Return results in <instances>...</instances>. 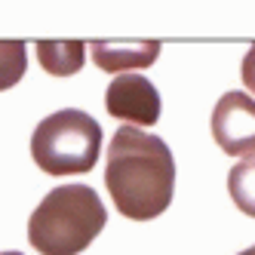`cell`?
I'll return each mask as SVG.
<instances>
[{
	"label": "cell",
	"mask_w": 255,
	"mask_h": 255,
	"mask_svg": "<svg viewBox=\"0 0 255 255\" xmlns=\"http://www.w3.org/2000/svg\"><path fill=\"white\" fill-rule=\"evenodd\" d=\"M108 225V209L86 185L49 191L28 218V240L40 255H77Z\"/></svg>",
	"instance_id": "2"
},
{
	"label": "cell",
	"mask_w": 255,
	"mask_h": 255,
	"mask_svg": "<svg viewBox=\"0 0 255 255\" xmlns=\"http://www.w3.org/2000/svg\"><path fill=\"white\" fill-rule=\"evenodd\" d=\"M93 62L108 74H126L129 68H151L160 56V40H96Z\"/></svg>",
	"instance_id": "6"
},
{
	"label": "cell",
	"mask_w": 255,
	"mask_h": 255,
	"mask_svg": "<svg viewBox=\"0 0 255 255\" xmlns=\"http://www.w3.org/2000/svg\"><path fill=\"white\" fill-rule=\"evenodd\" d=\"M28 68V49L22 40H0V93L12 89L25 77Z\"/></svg>",
	"instance_id": "9"
},
{
	"label": "cell",
	"mask_w": 255,
	"mask_h": 255,
	"mask_svg": "<svg viewBox=\"0 0 255 255\" xmlns=\"http://www.w3.org/2000/svg\"><path fill=\"white\" fill-rule=\"evenodd\" d=\"M212 138L225 154L249 160L255 154V99L240 89L218 99L212 111Z\"/></svg>",
	"instance_id": "4"
},
{
	"label": "cell",
	"mask_w": 255,
	"mask_h": 255,
	"mask_svg": "<svg viewBox=\"0 0 255 255\" xmlns=\"http://www.w3.org/2000/svg\"><path fill=\"white\" fill-rule=\"evenodd\" d=\"M102 151V126L86 111L65 108L37 123L31 135V157L46 175H83L96 166Z\"/></svg>",
	"instance_id": "3"
},
{
	"label": "cell",
	"mask_w": 255,
	"mask_h": 255,
	"mask_svg": "<svg viewBox=\"0 0 255 255\" xmlns=\"http://www.w3.org/2000/svg\"><path fill=\"white\" fill-rule=\"evenodd\" d=\"M0 255H22V252H0Z\"/></svg>",
	"instance_id": "12"
},
{
	"label": "cell",
	"mask_w": 255,
	"mask_h": 255,
	"mask_svg": "<svg viewBox=\"0 0 255 255\" xmlns=\"http://www.w3.org/2000/svg\"><path fill=\"white\" fill-rule=\"evenodd\" d=\"M105 188L117 212L132 222L163 215L175 191V160L166 141L148 129L120 126L108 144Z\"/></svg>",
	"instance_id": "1"
},
{
	"label": "cell",
	"mask_w": 255,
	"mask_h": 255,
	"mask_svg": "<svg viewBox=\"0 0 255 255\" xmlns=\"http://www.w3.org/2000/svg\"><path fill=\"white\" fill-rule=\"evenodd\" d=\"M228 191H231L234 206L255 218V157L240 160L228 172Z\"/></svg>",
	"instance_id": "8"
},
{
	"label": "cell",
	"mask_w": 255,
	"mask_h": 255,
	"mask_svg": "<svg viewBox=\"0 0 255 255\" xmlns=\"http://www.w3.org/2000/svg\"><path fill=\"white\" fill-rule=\"evenodd\" d=\"M237 255H255V246H252V249H246V252H237Z\"/></svg>",
	"instance_id": "11"
},
{
	"label": "cell",
	"mask_w": 255,
	"mask_h": 255,
	"mask_svg": "<svg viewBox=\"0 0 255 255\" xmlns=\"http://www.w3.org/2000/svg\"><path fill=\"white\" fill-rule=\"evenodd\" d=\"M37 59L52 77H71L86 62V46L80 40H37Z\"/></svg>",
	"instance_id": "7"
},
{
	"label": "cell",
	"mask_w": 255,
	"mask_h": 255,
	"mask_svg": "<svg viewBox=\"0 0 255 255\" xmlns=\"http://www.w3.org/2000/svg\"><path fill=\"white\" fill-rule=\"evenodd\" d=\"M240 74H243V83H246V89L255 96V43L249 46V52L243 56V68H240Z\"/></svg>",
	"instance_id": "10"
},
{
	"label": "cell",
	"mask_w": 255,
	"mask_h": 255,
	"mask_svg": "<svg viewBox=\"0 0 255 255\" xmlns=\"http://www.w3.org/2000/svg\"><path fill=\"white\" fill-rule=\"evenodd\" d=\"M108 114L132 123V126H154L160 120V93L157 86L141 74H117L105 93Z\"/></svg>",
	"instance_id": "5"
}]
</instances>
